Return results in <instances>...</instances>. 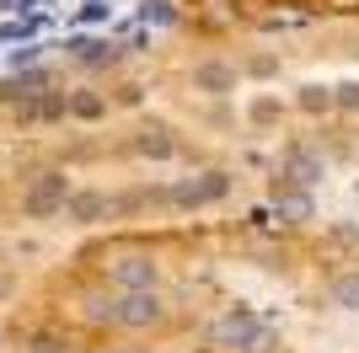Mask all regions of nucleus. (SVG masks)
Returning a JSON list of instances; mask_svg holds the SVG:
<instances>
[{"mask_svg":"<svg viewBox=\"0 0 359 353\" xmlns=\"http://www.w3.org/2000/svg\"><path fill=\"white\" fill-rule=\"evenodd\" d=\"M241 11H257V16H322V22H344V16H359V0H241Z\"/></svg>","mask_w":359,"mask_h":353,"instance_id":"nucleus-1","label":"nucleus"}]
</instances>
